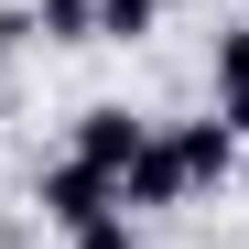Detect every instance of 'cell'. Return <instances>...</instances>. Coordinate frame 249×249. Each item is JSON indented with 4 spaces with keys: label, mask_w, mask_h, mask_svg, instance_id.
Here are the masks:
<instances>
[{
    "label": "cell",
    "mask_w": 249,
    "mask_h": 249,
    "mask_svg": "<svg viewBox=\"0 0 249 249\" xmlns=\"http://www.w3.org/2000/svg\"><path fill=\"white\" fill-rule=\"evenodd\" d=\"M65 152L87 162V174H108V184H119V174L152 152V119H141L130 98H87V108H76V130H65Z\"/></svg>",
    "instance_id": "1"
},
{
    "label": "cell",
    "mask_w": 249,
    "mask_h": 249,
    "mask_svg": "<svg viewBox=\"0 0 249 249\" xmlns=\"http://www.w3.org/2000/svg\"><path fill=\"white\" fill-rule=\"evenodd\" d=\"M33 217H44L54 238H76V228H98V217H119V184H108V174H87L76 152H54L44 174H33Z\"/></svg>",
    "instance_id": "2"
},
{
    "label": "cell",
    "mask_w": 249,
    "mask_h": 249,
    "mask_svg": "<svg viewBox=\"0 0 249 249\" xmlns=\"http://www.w3.org/2000/svg\"><path fill=\"white\" fill-rule=\"evenodd\" d=\"M162 162H174L184 195H217V184L238 174V130H228L217 108H206V119H162Z\"/></svg>",
    "instance_id": "3"
},
{
    "label": "cell",
    "mask_w": 249,
    "mask_h": 249,
    "mask_svg": "<svg viewBox=\"0 0 249 249\" xmlns=\"http://www.w3.org/2000/svg\"><path fill=\"white\" fill-rule=\"evenodd\" d=\"M217 119L238 130V152H249V11L217 33Z\"/></svg>",
    "instance_id": "4"
},
{
    "label": "cell",
    "mask_w": 249,
    "mask_h": 249,
    "mask_svg": "<svg viewBox=\"0 0 249 249\" xmlns=\"http://www.w3.org/2000/svg\"><path fill=\"white\" fill-rule=\"evenodd\" d=\"M22 22H33V44H54V54L98 44V0H22Z\"/></svg>",
    "instance_id": "5"
},
{
    "label": "cell",
    "mask_w": 249,
    "mask_h": 249,
    "mask_svg": "<svg viewBox=\"0 0 249 249\" xmlns=\"http://www.w3.org/2000/svg\"><path fill=\"white\" fill-rule=\"evenodd\" d=\"M162 33V0H98V44H152Z\"/></svg>",
    "instance_id": "6"
},
{
    "label": "cell",
    "mask_w": 249,
    "mask_h": 249,
    "mask_svg": "<svg viewBox=\"0 0 249 249\" xmlns=\"http://www.w3.org/2000/svg\"><path fill=\"white\" fill-rule=\"evenodd\" d=\"M65 249H141V217H130V206H119V217H98V228H76Z\"/></svg>",
    "instance_id": "7"
}]
</instances>
